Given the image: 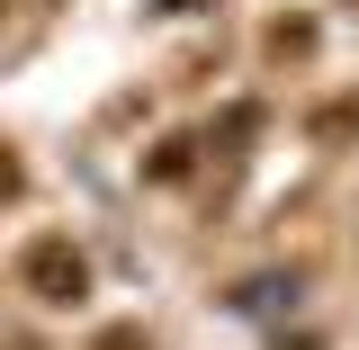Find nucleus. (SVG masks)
Returning <instances> with one entry per match:
<instances>
[{
    "mask_svg": "<svg viewBox=\"0 0 359 350\" xmlns=\"http://www.w3.org/2000/svg\"><path fill=\"white\" fill-rule=\"evenodd\" d=\"M18 288H27L36 306H81L90 297V261L63 243V234H36V243L18 252Z\"/></svg>",
    "mask_w": 359,
    "mask_h": 350,
    "instance_id": "nucleus-1",
    "label": "nucleus"
},
{
    "mask_svg": "<svg viewBox=\"0 0 359 350\" xmlns=\"http://www.w3.org/2000/svg\"><path fill=\"white\" fill-rule=\"evenodd\" d=\"M314 135L323 144H359V99H323L314 108Z\"/></svg>",
    "mask_w": 359,
    "mask_h": 350,
    "instance_id": "nucleus-2",
    "label": "nucleus"
},
{
    "mask_svg": "<svg viewBox=\"0 0 359 350\" xmlns=\"http://www.w3.org/2000/svg\"><path fill=\"white\" fill-rule=\"evenodd\" d=\"M278 297H297V278H252V288H233V306H243V314L278 306Z\"/></svg>",
    "mask_w": 359,
    "mask_h": 350,
    "instance_id": "nucleus-3",
    "label": "nucleus"
},
{
    "mask_svg": "<svg viewBox=\"0 0 359 350\" xmlns=\"http://www.w3.org/2000/svg\"><path fill=\"white\" fill-rule=\"evenodd\" d=\"M216 135H224V144H252V135H261V108H224Z\"/></svg>",
    "mask_w": 359,
    "mask_h": 350,
    "instance_id": "nucleus-4",
    "label": "nucleus"
},
{
    "mask_svg": "<svg viewBox=\"0 0 359 350\" xmlns=\"http://www.w3.org/2000/svg\"><path fill=\"white\" fill-rule=\"evenodd\" d=\"M90 350H153V342H144V323H108V332H99Z\"/></svg>",
    "mask_w": 359,
    "mask_h": 350,
    "instance_id": "nucleus-5",
    "label": "nucleus"
},
{
    "mask_svg": "<svg viewBox=\"0 0 359 350\" xmlns=\"http://www.w3.org/2000/svg\"><path fill=\"white\" fill-rule=\"evenodd\" d=\"M153 180H189V144H162L153 153Z\"/></svg>",
    "mask_w": 359,
    "mask_h": 350,
    "instance_id": "nucleus-6",
    "label": "nucleus"
},
{
    "mask_svg": "<svg viewBox=\"0 0 359 350\" xmlns=\"http://www.w3.org/2000/svg\"><path fill=\"white\" fill-rule=\"evenodd\" d=\"M0 198H18V162L9 153H0Z\"/></svg>",
    "mask_w": 359,
    "mask_h": 350,
    "instance_id": "nucleus-7",
    "label": "nucleus"
}]
</instances>
